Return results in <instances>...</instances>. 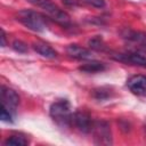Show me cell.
Segmentation results:
<instances>
[{"label":"cell","mask_w":146,"mask_h":146,"mask_svg":"<svg viewBox=\"0 0 146 146\" xmlns=\"http://www.w3.org/2000/svg\"><path fill=\"white\" fill-rule=\"evenodd\" d=\"M49 114L51 119L63 128H67L72 124L73 113L71 112V105L67 99H58L50 105Z\"/></svg>","instance_id":"obj_1"},{"label":"cell","mask_w":146,"mask_h":146,"mask_svg":"<svg viewBox=\"0 0 146 146\" xmlns=\"http://www.w3.org/2000/svg\"><path fill=\"white\" fill-rule=\"evenodd\" d=\"M16 19L25 27L34 32H43L47 29V23L44 21V17L40 13L31 9L19 10L16 14Z\"/></svg>","instance_id":"obj_2"},{"label":"cell","mask_w":146,"mask_h":146,"mask_svg":"<svg viewBox=\"0 0 146 146\" xmlns=\"http://www.w3.org/2000/svg\"><path fill=\"white\" fill-rule=\"evenodd\" d=\"M29 1L31 3H33L34 6L43 9V11L51 19H54L56 23L60 24L62 26L67 27L71 25V19H70V16L67 15V13L64 11L63 9H60L57 5H55L50 0H29Z\"/></svg>","instance_id":"obj_3"},{"label":"cell","mask_w":146,"mask_h":146,"mask_svg":"<svg viewBox=\"0 0 146 146\" xmlns=\"http://www.w3.org/2000/svg\"><path fill=\"white\" fill-rule=\"evenodd\" d=\"M91 132L94 135L95 144L97 145H111L112 144V132L110 124L106 121L94 122Z\"/></svg>","instance_id":"obj_4"},{"label":"cell","mask_w":146,"mask_h":146,"mask_svg":"<svg viewBox=\"0 0 146 146\" xmlns=\"http://www.w3.org/2000/svg\"><path fill=\"white\" fill-rule=\"evenodd\" d=\"M0 94H1V104H2V107H5L6 110H8L10 113L15 114V111L19 104V96L18 94L8 88V87H5V86H1V90H0Z\"/></svg>","instance_id":"obj_5"},{"label":"cell","mask_w":146,"mask_h":146,"mask_svg":"<svg viewBox=\"0 0 146 146\" xmlns=\"http://www.w3.org/2000/svg\"><path fill=\"white\" fill-rule=\"evenodd\" d=\"M72 124H74L81 132L88 133V132H91L94 122H92L91 116L89 115V113L81 110V111H76L73 114Z\"/></svg>","instance_id":"obj_6"},{"label":"cell","mask_w":146,"mask_h":146,"mask_svg":"<svg viewBox=\"0 0 146 146\" xmlns=\"http://www.w3.org/2000/svg\"><path fill=\"white\" fill-rule=\"evenodd\" d=\"M116 60L123 62L125 64H130V65H136V66H140V67H145L146 68V57L143 56L139 52H122V54H116L115 56H113Z\"/></svg>","instance_id":"obj_7"},{"label":"cell","mask_w":146,"mask_h":146,"mask_svg":"<svg viewBox=\"0 0 146 146\" xmlns=\"http://www.w3.org/2000/svg\"><path fill=\"white\" fill-rule=\"evenodd\" d=\"M127 86L130 91L137 96L146 95V75H133L127 81Z\"/></svg>","instance_id":"obj_8"},{"label":"cell","mask_w":146,"mask_h":146,"mask_svg":"<svg viewBox=\"0 0 146 146\" xmlns=\"http://www.w3.org/2000/svg\"><path fill=\"white\" fill-rule=\"evenodd\" d=\"M66 52H67V55L70 57L79 59V60H87V59L91 58V51L86 49V48H83V47H81V46H78V44L67 46Z\"/></svg>","instance_id":"obj_9"},{"label":"cell","mask_w":146,"mask_h":146,"mask_svg":"<svg viewBox=\"0 0 146 146\" xmlns=\"http://www.w3.org/2000/svg\"><path fill=\"white\" fill-rule=\"evenodd\" d=\"M32 47L42 57H46V58H56L57 57V51L44 42H34Z\"/></svg>","instance_id":"obj_10"},{"label":"cell","mask_w":146,"mask_h":146,"mask_svg":"<svg viewBox=\"0 0 146 146\" xmlns=\"http://www.w3.org/2000/svg\"><path fill=\"white\" fill-rule=\"evenodd\" d=\"M106 68L105 64L102 63V62H98V60H90V62H87L86 64L81 65L79 67L80 71L82 72H86V73H97V72H102Z\"/></svg>","instance_id":"obj_11"},{"label":"cell","mask_w":146,"mask_h":146,"mask_svg":"<svg viewBox=\"0 0 146 146\" xmlns=\"http://www.w3.org/2000/svg\"><path fill=\"white\" fill-rule=\"evenodd\" d=\"M5 145H13V146H25L29 144V139L26 138V136L22 135V133H15V135H11L9 136L5 143Z\"/></svg>","instance_id":"obj_12"},{"label":"cell","mask_w":146,"mask_h":146,"mask_svg":"<svg viewBox=\"0 0 146 146\" xmlns=\"http://www.w3.org/2000/svg\"><path fill=\"white\" fill-rule=\"evenodd\" d=\"M124 38H127L128 40H131V41L138 43L139 46L146 48V33H144V32H133V31H129Z\"/></svg>","instance_id":"obj_13"},{"label":"cell","mask_w":146,"mask_h":146,"mask_svg":"<svg viewBox=\"0 0 146 146\" xmlns=\"http://www.w3.org/2000/svg\"><path fill=\"white\" fill-rule=\"evenodd\" d=\"M89 46H90V48H92L97 51H103V50L106 49V46H105V43H104V41L100 36H95V38L90 39L89 40Z\"/></svg>","instance_id":"obj_14"},{"label":"cell","mask_w":146,"mask_h":146,"mask_svg":"<svg viewBox=\"0 0 146 146\" xmlns=\"http://www.w3.org/2000/svg\"><path fill=\"white\" fill-rule=\"evenodd\" d=\"M0 119L5 122H13L14 119V114L10 113L8 110H6L5 107H1V114H0Z\"/></svg>","instance_id":"obj_15"},{"label":"cell","mask_w":146,"mask_h":146,"mask_svg":"<svg viewBox=\"0 0 146 146\" xmlns=\"http://www.w3.org/2000/svg\"><path fill=\"white\" fill-rule=\"evenodd\" d=\"M13 48H14V50H16V51H18V52H21V54H23V52H26L27 51V46L24 43V42H22V41H14L13 42Z\"/></svg>","instance_id":"obj_16"},{"label":"cell","mask_w":146,"mask_h":146,"mask_svg":"<svg viewBox=\"0 0 146 146\" xmlns=\"http://www.w3.org/2000/svg\"><path fill=\"white\" fill-rule=\"evenodd\" d=\"M89 5L96 7V8H104L105 7V0H86Z\"/></svg>","instance_id":"obj_17"},{"label":"cell","mask_w":146,"mask_h":146,"mask_svg":"<svg viewBox=\"0 0 146 146\" xmlns=\"http://www.w3.org/2000/svg\"><path fill=\"white\" fill-rule=\"evenodd\" d=\"M64 5L68 6V7H78L80 5V1L79 0H62Z\"/></svg>","instance_id":"obj_18"},{"label":"cell","mask_w":146,"mask_h":146,"mask_svg":"<svg viewBox=\"0 0 146 146\" xmlns=\"http://www.w3.org/2000/svg\"><path fill=\"white\" fill-rule=\"evenodd\" d=\"M6 46V33L3 31V29H1V47Z\"/></svg>","instance_id":"obj_19"},{"label":"cell","mask_w":146,"mask_h":146,"mask_svg":"<svg viewBox=\"0 0 146 146\" xmlns=\"http://www.w3.org/2000/svg\"><path fill=\"white\" fill-rule=\"evenodd\" d=\"M145 135H146V123H145Z\"/></svg>","instance_id":"obj_20"}]
</instances>
